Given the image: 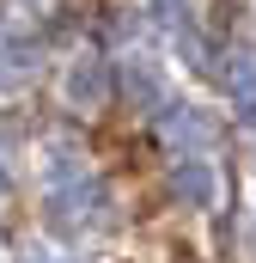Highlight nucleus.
Listing matches in <instances>:
<instances>
[{"instance_id":"obj_1","label":"nucleus","mask_w":256,"mask_h":263,"mask_svg":"<svg viewBox=\"0 0 256 263\" xmlns=\"http://www.w3.org/2000/svg\"><path fill=\"white\" fill-rule=\"evenodd\" d=\"M110 184L104 178H73V184H55L49 190V227L55 233H67V239H79V233H98L104 220H110Z\"/></svg>"},{"instance_id":"obj_2","label":"nucleus","mask_w":256,"mask_h":263,"mask_svg":"<svg viewBox=\"0 0 256 263\" xmlns=\"http://www.w3.org/2000/svg\"><path fill=\"white\" fill-rule=\"evenodd\" d=\"M159 135H165L171 153L201 159V153L214 147V117H207L201 104H165V110H159Z\"/></svg>"},{"instance_id":"obj_3","label":"nucleus","mask_w":256,"mask_h":263,"mask_svg":"<svg viewBox=\"0 0 256 263\" xmlns=\"http://www.w3.org/2000/svg\"><path fill=\"white\" fill-rule=\"evenodd\" d=\"M61 92H67V104H73V110H104V98H110V62H104V55H92V49H79V55L67 62Z\"/></svg>"},{"instance_id":"obj_4","label":"nucleus","mask_w":256,"mask_h":263,"mask_svg":"<svg viewBox=\"0 0 256 263\" xmlns=\"http://www.w3.org/2000/svg\"><path fill=\"white\" fill-rule=\"evenodd\" d=\"M116 80H122V98L134 110H153V117H159V110L171 104V98H165V73H159L153 55H122V73H116Z\"/></svg>"},{"instance_id":"obj_5","label":"nucleus","mask_w":256,"mask_h":263,"mask_svg":"<svg viewBox=\"0 0 256 263\" xmlns=\"http://www.w3.org/2000/svg\"><path fill=\"white\" fill-rule=\"evenodd\" d=\"M37 67H43V43L37 37H25V31L0 37V92H25L37 80Z\"/></svg>"},{"instance_id":"obj_6","label":"nucleus","mask_w":256,"mask_h":263,"mask_svg":"<svg viewBox=\"0 0 256 263\" xmlns=\"http://www.w3.org/2000/svg\"><path fill=\"white\" fill-rule=\"evenodd\" d=\"M171 196L183 202V208H214V202H220L214 165H207V159H177V165H171Z\"/></svg>"},{"instance_id":"obj_7","label":"nucleus","mask_w":256,"mask_h":263,"mask_svg":"<svg viewBox=\"0 0 256 263\" xmlns=\"http://www.w3.org/2000/svg\"><path fill=\"white\" fill-rule=\"evenodd\" d=\"M73 178H86V159H79V141H67V135H55V141L43 147V184L55 190V184H73Z\"/></svg>"},{"instance_id":"obj_8","label":"nucleus","mask_w":256,"mask_h":263,"mask_svg":"<svg viewBox=\"0 0 256 263\" xmlns=\"http://www.w3.org/2000/svg\"><path fill=\"white\" fill-rule=\"evenodd\" d=\"M146 12H153L159 25H171L177 37H183V31H195V25H189V0H146Z\"/></svg>"},{"instance_id":"obj_9","label":"nucleus","mask_w":256,"mask_h":263,"mask_svg":"<svg viewBox=\"0 0 256 263\" xmlns=\"http://www.w3.org/2000/svg\"><path fill=\"white\" fill-rule=\"evenodd\" d=\"M18 263H61V257H55V251H49V245H37V239H31V245H25V251H18Z\"/></svg>"},{"instance_id":"obj_10","label":"nucleus","mask_w":256,"mask_h":263,"mask_svg":"<svg viewBox=\"0 0 256 263\" xmlns=\"http://www.w3.org/2000/svg\"><path fill=\"white\" fill-rule=\"evenodd\" d=\"M238 123H244V129L256 135V98H244V104H238Z\"/></svg>"},{"instance_id":"obj_11","label":"nucleus","mask_w":256,"mask_h":263,"mask_svg":"<svg viewBox=\"0 0 256 263\" xmlns=\"http://www.w3.org/2000/svg\"><path fill=\"white\" fill-rule=\"evenodd\" d=\"M6 190H12V172H6V165H0V196H6Z\"/></svg>"}]
</instances>
